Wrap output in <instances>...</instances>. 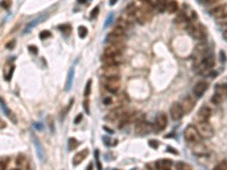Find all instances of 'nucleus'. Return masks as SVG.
<instances>
[{
	"label": "nucleus",
	"mask_w": 227,
	"mask_h": 170,
	"mask_svg": "<svg viewBox=\"0 0 227 170\" xmlns=\"http://www.w3.org/2000/svg\"><path fill=\"white\" fill-rule=\"evenodd\" d=\"M165 170H170V169H169V168H168V169H165Z\"/></svg>",
	"instance_id": "nucleus-63"
},
{
	"label": "nucleus",
	"mask_w": 227,
	"mask_h": 170,
	"mask_svg": "<svg viewBox=\"0 0 227 170\" xmlns=\"http://www.w3.org/2000/svg\"><path fill=\"white\" fill-rule=\"evenodd\" d=\"M123 61L122 55H117V56H104L102 57V62L104 65H119Z\"/></svg>",
	"instance_id": "nucleus-19"
},
{
	"label": "nucleus",
	"mask_w": 227,
	"mask_h": 170,
	"mask_svg": "<svg viewBox=\"0 0 227 170\" xmlns=\"http://www.w3.org/2000/svg\"><path fill=\"white\" fill-rule=\"evenodd\" d=\"M88 154H89V150L88 149H84L82 151L77 152L75 156H74V158H73V165H78L80 163H82L85 160V158L88 156Z\"/></svg>",
	"instance_id": "nucleus-20"
},
{
	"label": "nucleus",
	"mask_w": 227,
	"mask_h": 170,
	"mask_svg": "<svg viewBox=\"0 0 227 170\" xmlns=\"http://www.w3.org/2000/svg\"><path fill=\"white\" fill-rule=\"evenodd\" d=\"M169 113H170V117H171V119H173L174 121L180 120V119L183 117V115H184V113H183V110L181 108V104L178 103V102H174V103L171 104Z\"/></svg>",
	"instance_id": "nucleus-11"
},
{
	"label": "nucleus",
	"mask_w": 227,
	"mask_h": 170,
	"mask_svg": "<svg viewBox=\"0 0 227 170\" xmlns=\"http://www.w3.org/2000/svg\"><path fill=\"white\" fill-rule=\"evenodd\" d=\"M207 89H208V83L204 82V80H200V82H198L197 84L194 85L193 94L195 95L197 98H201V96L203 95L204 92L207 91Z\"/></svg>",
	"instance_id": "nucleus-15"
},
{
	"label": "nucleus",
	"mask_w": 227,
	"mask_h": 170,
	"mask_svg": "<svg viewBox=\"0 0 227 170\" xmlns=\"http://www.w3.org/2000/svg\"><path fill=\"white\" fill-rule=\"evenodd\" d=\"M109 44H117V46H124L125 42V36H119V35H115V34L110 33L106 36L104 40Z\"/></svg>",
	"instance_id": "nucleus-18"
},
{
	"label": "nucleus",
	"mask_w": 227,
	"mask_h": 170,
	"mask_svg": "<svg viewBox=\"0 0 227 170\" xmlns=\"http://www.w3.org/2000/svg\"><path fill=\"white\" fill-rule=\"evenodd\" d=\"M124 113H125L124 109L122 107H117V108H115L111 111H109L108 115L104 118H106L107 121H116V120H120Z\"/></svg>",
	"instance_id": "nucleus-10"
},
{
	"label": "nucleus",
	"mask_w": 227,
	"mask_h": 170,
	"mask_svg": "<svg viewBox=\"0 0 227 170\" xmlns=\"http://www.w3.org/2000/svg\"><path fill=\"white\" fill-rule=\"evenodd\" d=\"M222 36H224L225 40H227V31H224V32H222Z\"/></svg>",
	"instance_id": "nucleus-56"
},
{
	"label": "nucleus",
	"mask_w": 227,
	"mask_h": 170,
	"mask_svg": "<svg viewBox=\"0 0 227 170\" xmlns=\"http://www.w3.org/2000/svg\"><path fill=\"white\" fill-rule=\"evenodd\" d=\"M176 169L177 170H192V168H191V165H187V163H185L183 161H180V162L176 163Z\"/></svg>",
	"instance_id": "nucleus-30"
},
{
	"label": "nucleus",
	"mask_w": 227,
	"mask_h": 170,
	"mask_svg": "<svg viewBox=\"0 0 227 170\" xmlns=\"http://www.w3.org/2000/svg\"><path fill=\"white\" fill-rule=\"evenodd\" d=\"M207 2H210V4H213V2H216V1H218V0H206Z\"/></svg>",
	"instance_id": "nucleus-59"
},
{
	"label": "nucleus",
	"mask_w": 227,
	"mask_h": 170,
	"mask_svg": "<svg viewBox=\"0 0 227 170\" xmlns=\"http://www.w3.org/2000/svg\"><path fill=\"white\" fill-rule=\"evenodd\" d=\"M15 43H16V42H15L14 40H11L10 42H8L7 44H6V48H7V49H9V50H11V49L15 47Z\"/></svg>",
	"instance_id": "nucleus-45"
},
{
	"label": "nucleus",
	"mask_w": 227,
	"mask_h": 170,
	"mask_svg": "<svg viewBox=\"0 0 227 170\" xmlns=\"http://www.w3.org/2000/svg\"><path fill=\"white\" fill-rule=\"evenodd\" d=\"M215 65V58L213 55H207L203 57L201 62L197 66V71L199 74H204L207 71H209L211 67Z\"/></svg>",
	"instance_id": "nucleus-4"
},
{
	"label": "nucleus",
	"mask_w": 227,
	"mask_h": 170,
	"mask_svg": "<svg viewBox=\"0 0 227 170\" xmlns=\"http://www.w3.org/2000/svg\"><path fill=\"white\" fill-rule=\"evenodd\" d=\"M186 30L189 34L194 38L195 40H203L204 38V30L201 25H194V24H187Z\"/></svg>",
	"instance_id": "nucleus-6"
},
{
	"label": "nucleus",
	"mask_w": 227,
	"mask_h": 170,
	"mask_svg": "<svg viewBox=\"0 0 227 170\" xmlns=\"http://www.w3.org/2000/svg\"><path fill=\"white\" fill-rule=\"evenodd\" d=\"M197 129L201 138H211L213 136V127L208 121H198L197 123Z\"/></svg>",
	"instance_id": "nucleus-1"
},
{
	"label": "nucleus",
	"mask_w": 227,
	"mask_h": 170,
	"mask_svg": "<svg viewBox=\"0 0 227 170\" xmlns=\"http://www.w3.org/2000/svg\"><path fill=\"white\" fill-rule=\"evenodd\" d=\"M0 107H1V109H2V111H4V113H5L6 116L8 117V118L13 121L14 124H16L17 121H16V117H15V115L13 112H11V110H10L9 108H8V105L6 104L5 100L2 99V98H0Z\"/></svg>",
	"instance_id": "nucleus-21"
},
{
	"label": "nucleus",
	"mask_w": 227,
	"mask_h": 170,
	"mask_svg": "<svg viewBox=\"0 0 227 170\" xmlns=\"http://www.w3.org/2000/svg\"><path fill=\"white\" fill-rule=\"evenodd\" d=\"M78 144H80V143H78V142H77V140H76V138H74V137L68 138V149H69L71 151L78 146Z\"/></svg>",
	"instance_id": "nucleus-31"
},
{
	"label": "nucleus",
	"mask_w": 227,
	"mask_h": 170,
	"mask_svg": "<svg viewBox=\"0 0 227 170\" xmlns=\"http://www.w3.org/2000/svg\"><path fill=\"white\" fill-rule=\"evenodd\" d=\"M34 126L37 128H39V129H43V125L42 124H34Z\"/></svg>",
	"instance_id": "nucleus-54"
},
{
	"label": "nucleus",
	"mask_w": 227,
	"mask_h": 170,
	"mask_svg": "<svg viewBox=\"0 0 227 170\" xmlns=\"http://www.w3.org/2000/svg\"><path fill=\"white\" fill-rule=\"evenodd\" d=\"M119 65H104L101 69L102 76L104 78H116L119 80V75H120V69H119Z\"/></svg>",
	"instance_id": "nucleus-2"
},
{
	"label": "nucleus",
	"mask_w": 227,
	"mask_h": 170,
	"mask_svg": "<svg viewBox=\"0 0 227 170\" xmlns=\"http://www.w3.org/2000/svg\"><path fill=\"white\" fill-rule=\"evenodd\" d=\"M59 30L62 31V32H69L71 26H69V25H60V26H59Z\"/></svg>",
	"instance_id": "nucleus-41"
},
{
	"label": "nucleus",
	"mask_w": 227,
	"mask_h": 170,
	"mask_svg": "<svg viewBox=\"0 0 227 170\" xmlns=\"http://www.w3.org/2000/svg\"><path fill=\"white\" fill-rule=\"evenodd\" d=\"M98 11H99V7H95L94 9L92 10V14H91V17H92V18H93V17H94L95 15L98 14Z\"/></svg>",
	"instance_id": "nucleus-48"
},
{
	"label": "nucleus",
	"mask_w": 227,
	"mask_h": 170,
	"mask_svg": "<svg viewBox=\"0 0 227 170\" xmlns=\"http://www.w3.org/2000/svg\"><path fill=\"white\" fill-rule=\"evenodd\" d=\"M82 118H83V116H82V113H80L77 117L75 118V120H74V124H80L81 120H82Z\"/></svg>",
	"instance_id": "nucleus-47"
},
{
	"label": "nucleus",
	"mask_w": 227,
	"mask_h": 170,
	"mask_svg": "<svg viewBox=\"0 0 227 170\" xmlns=\"http://www.w3.org/2000/svg\"><path fill=\"white\" fill-rule=\"evenodd\" d=\"M181 104V108H182V110H183V113H190L192 110H193L194 105H195V101H194V99L191 96V95H186V96H184L183 99H182V101L180 102Z\"/></svg>",
	"instance_id": "nucleus-7"
},
{
	"label": "nucleus",
	"mask_w": 227,
	"mask_h": 170,
	"mask_svg": "<svg viewBox=\"0 0 227 170\" xmlns=\"http://www.w3.org/2000/svg\"><path fill=\"white\" fill-rule=\"evenodd\" d=\"M124 46H117V44H109L108 47L104 49V56H117L122 55Z\"/></svg>",
	"instance_id": "nucleus-14"
},
{
	"label": "nucleus",
	"mask_w": 227,
	"mask_h": 170,
	"mask_svg": "<svg viewBox=\"0 0 227 170\" xmlns=\"http://www.w3.org/2000/svg\"><path fill=\"white\" fill-rule=\"evenodd\" d=\"M74 76H75V68H74V67H71V69L68 71V74H67L65 91H71L72 86H73V82H74Z\"/></svg>",
	"instance_id": "nucleus-23"
},
{
	"label": "nucleus",
	"mask_w": 227,
	"mask_h": 170,
	"mask_svg": "<svg viewBox=\"0 0 227 170\" xmlns=\"http://www.w3.org/2000/svg\"><path fill=\"white\" fill-rule=\"evenodd\" d=\"M166 151H167V152H168V151H169V152H173V153H175V154H178V152H177V151H174V150H173V147H167V150H166Z\"/></svg>",
	"instance_id": "nucleus-52"
},
{
	"label": "nucleus",
	"mask_w": 227,
	"mask_h": 170,
	"mask_svg": "<svg viewBox=\"0 0 227 170\" xmlns=\"http://www.w3.org/2000/svg\"><path fill=\"white\" fill-rule=\"evenodd\" d=\"M104 84L106 90L110 92V93H116L119 90V87H120V82H119V80H116V78H110V80L104 78Z\"/></svg>",
	"instance_id": "nucleus-9"
},
{
	"label": "nucleus",
	"mask_w": 227,
	"mask_h": 170,
	"mask_svg": "<svg viewBox=\"0 0 227 170\" xmlns=\"http://www.w3.org/2000/svg\"><path fill=\"white\" fill-rule=\"evenodd\" d=\"M10 5H11V0H2L1 2H0V6L1 7H4V8H9Z\"/></svg>",
	"instance_id": "nucleus-38"
},
{
	"label": "nucleus",
	"mask_w": 227,
	"mask_h": 170,
	"mask_svg": "<svg viewBox=\"0 0 227 170\" xmlns=\"http://www.w3.org/2000/svg\"><path fill=\"white\" fill-rule=\"evenodd\" d=\"M39 36H40L41 40H46L47 38H50V36H51V33H50L49 31H42L41 33L39 34Z\"/></svg>",
	"instance_id": "nucleus-37"
},
{
	"label": "nucleus",
	"mask_w": 227,
	"mask_h": 170,
	"mask_svg": "<svg viewBox=\"0 0 227 170\" xmlns=\"http://www.w3.org/2000/svg\"><path fill=\"white\" fill-rule=\"evenodd\" d=\"M113 20H114V15L110 14L108 16V18H107V20H106V23H104V27H108L109 25L113 23Z\"/></svg>",
	"instance_id": "nucleus-39"
},
{
	"label": "nucleus",
	"mask_w": 227,
	"mask_h": 170,
	"mask_svg": "<svg viewBox=\"0 0 227 170\" xmlns=\"http://www.w3.org/2000/svg\"><path fill=\"white\" fill-rule=\"evenodd\" d=\"M149 145H150V146H152L153 149H157L159 144H158V142H156L155 140H150V141H149Z\"/></svg>",
	"instance_id": "nucleus-44"
},
{
	"label": "nucleus",
	"mask_w": 227,
	"mask_h": 170,
	"mask_svg": "<svg viewBox=\"0 0 227 170\" xmlns=\"http://www.w3.org/2000/svg\"><path fill=\"white\" fill-rule=\"evenodd\" d=\"M47 17H48V14H42L41 16H38L37 18H34V19H32L30 23L26 25V27L24 28V32L23 33L24 34H27L31 30H33L34 27H37L38 26L39 24L40 23H43L46 19H47Z\"/></svg>",
	"instance_id": "nucleus-12"
},
{
	"label": "nucleus",
	"mask_w": 227,
	"mask_h": 170,
	"mask_svg": "<svg viewBox=\"0 0 227 170\" xmlns=\"http://www.w3.org/2000/svg\"><path fill=\"white\" fill-rule=\"evenodd\" d=\"M109 2H110V5L113 6V5H115V4L117 2V0H109Z\"/></svg>",
	"instance_id": "nucleus-58"
},
{
	"label": "nucleus",
	"mask_w": 227,
	"mask_h": 170,
	"mask_svg": "<svg viewBox=\"0 0 227 170\" xmlns=\"http://www.w3.org/2000/svg\"><path fill=\"white\" fill-rule=\"evenodd\" d=\"M194 144H195V145H194V147H193V153H194V154H197V156H206V154H208V153H209L207 146H204L201 142H199V143H194Z\"/></svg>",
	"instance_id": "nucleus-22"
},
{
	"label": "nucleus",
	"mask_w": 227,
	"mask_h": 170,
	"mask_svg": "<svg viewBox=\"0 0 227 170\" xmlns=\"http://www.w3.org/2000/svg\"><path fill=\"white\" fill-rule=\"evenodd\" d=\"M171 160H168V159H162V160H159L156 162V168L158 170H165L168 169L170 165H171Z\"/></svg>",
	"instance_id": "nucleus-24"
},
{
	"label": "nucleus",
	"mask_w": 227,
	"mask_h": 170,
	"mask_svg": "<svg viewBox=\"0 0 227 170\" xmlns=\"http://www.w3.org/2000/svg\"><path fill=\"white\" fill-rule=\"evenodd\" d=\"M32 137H33V144H34V147H35V151H37V154H38L39 160L41 161V162H46V160H47V154H46V151H44V149H43L41 142L39 141V138L35 136V135H32Z\"/></svg>",
	"instance_id": "nucleus-8"
},
{
	"label": "nucleus",
	"mask_w": 227,
	"mask_h": 170,
	"mask_svg": "<svg viewBox=\"0 0 227 170\" xmlns=\"http://www.w3.org/2000/svg\"><path fill=\"white\" fill-rule=\"evenodd\" d=\"M13 170H19V169H13Z\"/></svg>",
	"instance_id": "nucleus-64"
},
{
	"label": "nucleus",
	"mask_w": 227,
	"mask_h": 170,
	"mask_svg": "<svg viewBox=\"0 0 227 170\" xmlns=\"http://www.w3.org/2000/svg\"><path fill=\"white\" fill-rule=\"evenodd\" d=\"M224 31H227V25H225V26H224Z\"/></svg>",
	"instance_id": "nucleus-62"
},
{
	"label": "nucleus",
	"mask_w": 227,
	"mask_h": 170,
	"mask_svg": "<svg viewBox=\"0 0 227 170\" xmlns=\"http://www.w3.org/2000/svg\"><path fill=\"white\" fill-rule=\"evenodd\" d=\"M5 127H6V123L0 119V129H1V128H5Z\"/></svg>",
	"instance_id": "nucleus-53"
},
{
	"label": "nucleus",
	"mask_w": 227,
	"mask_h": 170,
	"mask_svg": "<svg viewBox=\"0 0 227 170\" xmlns=\"http://www.w3.org/2000/svg\"><path fill=\"white\" fill-rule=\"evenodd\" d=\"M28 49H30V51H31V52H33L34 55H37V53H38V48L35 47V46H30V47H28Z\"/></svg>",
	"instance_id": "nucleus-46"
},
{
	"label": "nucleus",
	"mask_w": 227,
	"mask_h": 170,
	"mask_svg": "<svg viewBox=\"0 0 227 170\" xmlns=\"http://www.w3.org/2000/svg\"><path fill=\"white\" fill-rule=\"evenodd\" d=\"M166 9H167V11L170 13V14H174V13H176V11L178 10V2L175 1V0H171V1H169V2L167 4Z\"/></svg>",
	"instance_id": "nucleus-26"
},
{
	"label": "nucleus",
	"mask_w": 227,
	"mask_h": 170,
	"mask_svg": "<svg viewBox=\"0 0 227 170\" xmlns=\"http://www.w3.org/2000/svg\"><path fill=\"white\" fill-rule=\"evenodd\" d=\"M184 137L189 143H199L201 141V136L199 134L198 129L193 125H189L184 131Z\"/></svg>",
	"instance_id": "nucleus-3"
},
{
	"label": "nucleus",
	"mask_w": 227,
	"mask_h": 170,
	"mask_svg": "<svg viewBox=\"0 0 227 170\" xmlns=\"http://www.w3.org/2000/svg\"><path fill=\"white\" fill-rule=\"evenodd\" d=\"M219 55H220V60H222V61H225V60H226V55H225V52L220 51Z\"/></svg>",
	"instance_id": "nucleus-49"
},
{
	"label": "nucleus",
	"mask_w": 227,
	"mask_h": 170,
	"mask_svg": "<svg viewBox=\"0 0 227 170\" xmlns=\"http://www.w3.org/2000/svg\"><path fill=\"white\" fill-rule=\"evenodd\" d=\"M83 105H84V109H85V111H86V113H90V108H89V100H88V99L84 100Z\"/></svg>",
	"instance_id": "nucleus-42"
},
{
	"label": "nucleus",
	"mask_w": 227,
	"mask_h": 170,
	"mask_svg": "<svg viewBox=\"0 0 227 170\" xmlns=\"http://www.w3.org/2000/svg\"><path fill=\"white\" fill-rule=\"evenodd\" d=\"M152 128V125L145 121L144 119L136 123V126H135V131H136L137 135H147L148 133H150V129Z\"/></svg>",
	"instance_id": "nucleus-13"
},
{
	"label": "nucleus",
	"mask_w": 227,
	"mask_h": 170,
	"mask_svg": "<svg viewBox=\"0 0 227 170\" xmlns=\"http://www.w3.org/2000/svg\"><path fill=\"white\" fill-rule=\"evenodd\" d=\"M215 90H216V93L220 95L222 99L227 98V84H217Z\"/></svg>",
	"instance_id": "nucleus-25"
},
{
	"label": "nucleus",
	"mask_w": 227,
	"mask_h": 170,
	"mask_svg": "<svg viewBox=\"0 0 227 170\" xmlns=\"http://www.w3.org/2000/svg\"><path fill=\"white\" fill-rule=\"evenodd\" d=\"M167 124H168V118H167L166 113H158L156 117V120H155V123L152 125V129L155 131V133H160L167 127Z\"/></svg>",
	"instance_id": "nucleus-5"
},
{
	"label": "nucleus",
	"mask_w": 227,
	"mask_h": 170,
	"mask_svg": "<svg viewBox=\"0 0 227 170\" xmlns=\"http://www.w3.org/2000/svg\"><path fill=\"white\" fill-rule=\"evenodd\" d=\"M94 156H95V161H97V168H98V170H101V169H102V165H101V163H100L99 151H98V150H95Z\"/></svg>",
	"instance_id": "nucleus-36"
},
{
	"label": "nucleus",
	"mask_w": 227,
	"mask_h": 170,
	"mask_svg": "<svg viewBox=\"0 0 227 170\" xmlns=\"http://www.w3.org/2000/svg\"><path fill=\"white\" fill-rule=\"evenodd\" d=\"M48 124H49V127L51 126V132L55 133V125H53V119H52V117H48Z\"/></svg>",
	"instance_id": "nucleus-40"
},
{
	"label": "nucleus",
	"mask_w": 227,
	"mask_h": 170,
	"mask_svg": "<svg viewBox=\"0 0 227 170\" xmlns=\"http://www.w3.org/2000/svg\"><path fill=\"white\" fill-rule=\"evenodd\" d=\"M5 168H6L5 162H4V161L0 160V170H5Z\"/></svg>",
	"instance_id": "nucleus-51"
},
{
	"label": "nucleus",
	"mask_w": 227,
	"mask_h": 170,
	"mask_svg": "<svg viewBox=\"0 0 227 170\" xmlns=\"http://www.w3.org/2000/svg\"><path fill=\"white\" fill-rule=\"evenodd\" d=\"M22 162H24V156H19L18 159H17V165H22Z\"/></svg>",
	"instance_id": "nucleus-50"
},
{
	"label": "nucleus",
	"mask_w": 227,
	"mask_h": 170,
	"mask_svg": "<svg viewBox=\"0 0 227 170\" xmlns=\"http://www.w3.org/2000/svg\"><path fill=\"white\" fill-rule=\"evenodd\" d=\"M210 14L213 15L216 19L225 17V16H227V5H220L215 7L213 9L210 10Z\"/></svg>",
	"instance_id": "nucleus-17"
},
{
	"label": "nucleus",
	"mask_w": 227,
	"mask_h": 170,
	"mask_svg": "<svg viewBox=\"0 0 227 170\" xmlns=\"http://www.w3.org/2000/svg\"><path fill=\"white\" fill-rule=\"evenodd\" d=\"M86 170H93V165L92 163H90V165H88V169Z\"/></svg>",
	"instance_id": "nucleus-57"
},
{
	"label": "nucleus",
	"mask_w": 227,
	"mask_h": 170,
	"mask_svg": "<svg viewBox=\"0 0 227 170\" xmlns=\"http://www.w3.org/2000/svg\"><path fill=\"white\" fill-rule=\"evenodd\" d=\"M218 20V23L220 24V25H227V16H225V17H222V18H219V19H217Z\"/></svg>",
	"instance_id": "nucleus-43"
},
{
	"label": "nucleus",
	"mask_w": 227,
	"mask_h": 170,
	"mask_svg": "<svg viewBox=\"0 0 227 170\" xmlns=\"http://www.w3.org/2000/svg\"><path fill=\"white\" fill-rule=\"evenodd\" d=\"M210 116H211V110L207 105H203L199 109L198 115H197V120L198 121H208Z\"/></svg>",
	"instance_id": "nucleus-16"
},
{
	"label": "nucleus",
	"mask_w": 227,
	"mask_h": 170,
	"mask_svg": "<svg viewBox=\"0 0 227 170\" xmlns=\"http://www.w3.org/2000/svg\"><path fill=\"white\" fill-rule=\"evenodd\" d=\"M213 170H227V160H222Z\"/></svg>",
	"instance_id": "nucleus-32"
},
{
	"label": "nucleus",
	"mask_w": 227,
	"mask_h": 170,
	"mask_svg": "<svg viewBox=\"0 0 227 170\" xmlns=\"http://www.w3.org/2000/svg\"><path fill=\"white\" fill-rule=\"evenodd\" d=\"M222 98L220 96L219 94H217V93H215V94L211 96V102L215 104H220L222 102Z\"/></svg>",
	"instance_id": "nucleus-34"
},
{
	"label": "nucleus",
	"mask_w": 227,
	"mask_h": 170,
	"mask_svg": "<svg viewBox=\"0 0 227 170\" xmlns=\"http://www.w3.org/2000/svg\"><path fill=\"white\" fill-rule=\"evenodd\" d=\"M113 34H115V35H119V36H125L126 35V30H124V28L119 27V26H115L113 30V32H111Z\"/></svg>",
	"instance_id": "nucleus-29"
},
{
	"label": "nucleus",
	"mask_w": 227,
	"mask_h": 170,
	"mask_svg": "<svg viewBox=\"0 0 227 170\" xmlns=\"http://www.w3.org/2000/svg\"><path fill=\"white\" fill-rule=\"evenodd\" d=\"M86 0H78V4H85Z\"/></svg>",
	"instance_id": "nucleus-60"
},
{
	"label": "nucleus",
	"mask_w": 227,
	"mask_h": 170,
	"mask_svg": "<svg viewBox=\"0 0 227 170\" xmlns=\"http://www.w3.org/2000/svg\"><path fill=\"white\" fill-rule=\"evenodd\" d=\"M142 2H144V4H147V2H151L150 0H141Z\"/></svg>",
	"instance_id": "nucleus-61"
},
{
	"label": "nucleus",
	"mask_w": 227,
	"mask_h": 170,
	"mask_svg": "<svg viewBox=\"0 0 227 170\" xmlns=\"http://www.w3.org/2000/svg\"><path fill=\"white\" fill-rule=\"evenodd\" d=\"M116 25H117V26H119V27L124 28V30H128V28H129V26H131V24L128 23L127 20H125L123 17H119V19L117 20V24H116Z\"/></svg>",
	"instance_id": "nucleus-27"
},
{
	"label": "nucleus",
	"mask_w": 227,
	"mask_h": 170,
	"mask_svg": "<svg viewBox=\"0 0 227 170\" xmlns=\"http://www.w3.org/2000/svg\"><path fill=\"white\" fill-rule=\"evenodd\" d=\"M14 71H15V66H13V65H11V66H8L7 68H5V80H10Z\"/></svg>",
	"instance_id": "nucleus-28"
},
{
	"label": "nucleus",
	"mask_w": 227,
	"mask_h": 170,
	"mask_svg": "<svg viewBox=\"0 0 227 170\" xmlns=\"http://www.w3.org/2000/svg\"><path fill=\"white\" fill-rule=\"evenodd\" d=\"M77 33H78V36H80L81 39H84L85 36L88 35V28L85 27V26H80Z\"/></svg>",
	"instance_id": "nucleus-33"
},
{
	"label": "nucleus",
	"mask_w": 227,
	"mask_h": 170,
	"mask_svg": "<svg viewBox=\"0 0 227 170\" xmlns=\"http://www.w3.org/2000/svg\"><path fill=\"white\" fill-rule=\"evenodd\" d=\"M91 85H92V80H88V83H86V85H85V89H84L85 98H88V96L91 94Z\"/></svg>",
	"instance_id": "nucleus-35"
},
{
	"label": "nucleus",
	"mask_w": 227,
	"mask_h": 170,
	"mask_svg": "<svg viewBox=\"0 0 227 170\" xmlns=\"http://www.w3.org/2000/svg\"><path fill=\"white\" fill-rule=\"evenodd\" d=\"M104 131H107L108 133H110V134H113V133H114V131H111V129H109L108 127H104Z\"/></svg>",
	"instance_id": "nucleus-55"
}]
</instances>
